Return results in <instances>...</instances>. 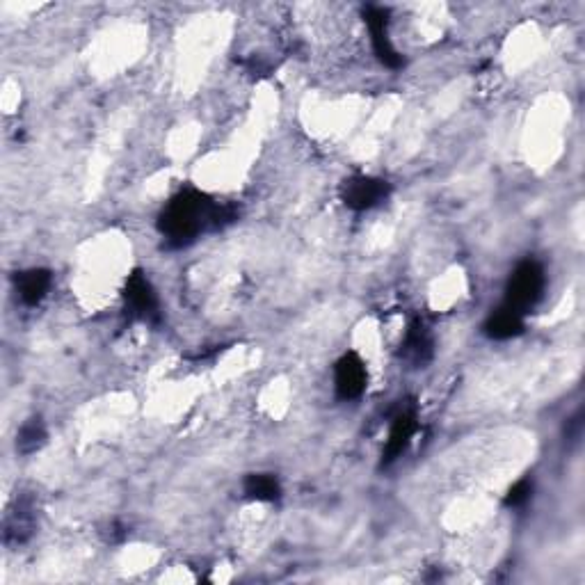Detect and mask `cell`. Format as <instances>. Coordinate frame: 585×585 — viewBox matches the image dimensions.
I'll use <instances>...</instances> for the list:
<instances>
[{
    "label": "cell",
    "instance_id": "4",
    "mask_svg": "<svg viewBox=\"0 0 585 585\" xmlns=\"http://www.w3.org/2000/svg\"><path fill=\"white\" fill-rule=\"evenodd\" d=\"M124 300L128 314L147 323H156L160 318V304L154 286L142 270H135L128 275L124 284Z\"/></svg>",
    "mask_w": 585,
    "mask_h": 585
},
{
    "label": "cell",
    "instance_id": "14",
    "mask_svg": "<svg viewBox=\"0 0 585 585\" xmlns=\"http://www.w3.org/2000/svg\"><path fill=\"white\" fill-rule=\"evenodd\" d=\"M533 496V480L531 478H522L517 480L515 485L510 487L506 499H503V503H506L508 508H524L528 501H531Z\"/></svg>",
    "mask_w": 585,
    "mask_h": 585
},
{
    "label": "cell",
    "instance_id": "10",
    "mask_svg": "<svg viewBox=\"0 0 585 585\" xmlns=\"http://www.w3.org/2000/svg\"><path fill=\"white\" fill-rule=\"evenodd\" d=\"M524 314H519L508 304H503L501 309H496L490 314V318L485 320V334L490 336L494 341H508V339H515L524 332Z\"/></svg>",
    "mask_w": 585,
    "mask_h": 585
},
{
    "label": "cell",
    "instance_id": "7",
    "mask_svg": "<svg viewBox=\"0 0 585 585\" xmlns=\"http://www.w3.org/2000/svg\"><path fill=\"white\" fill-rule=\"evenodd\" d=\"M416 428H419L416 407L414 405H400L394 414V419H391L389 439H387V444H384V451H382V464L396 462L400 455L407 451V446H410Z\"/></svg>",
    "mask_w": 585,
    "mask_h": 585
},
{
    "label": "cell",
    "instance_id": "13",
    "mask_svg": "<svg viewBox=\"0 0 585 585\" xmlns=\"http://www.w3.org/2000/svg\"><path fill=\"white\" fill-rule=\"evenodd\" d=\"M32 526H35V519H32L30 508L19 503V508L14 510V515L7 519L5 524V540L7 542H26L32 533Z\"/></svg>",
    "mask_w": 585,
    "mask_h": 585
},
{
    "label": "cell",
    "instance_id": "8",
    "mask_svg": "<svg viewBox=\"0 0 585 585\" xmlns=\"http://www.w3.org/2000/svg\"><path fill=\"white\" fill-rule=\"evenodd\" d=\"M432 352H435V343H432V334L428 325L423 323L421 318H414L410 325H407L405 341L400 346V357L412 366H426L432 359Z\"/></svg>",
    "mask_w": 585,
    "mask_h": 585
},
{
    "label": "cell",
    "instance_id": "1",
    "mask_svg": "<svg viewBox=\"0 0 585 585\" xmlns=\"http://www.w3.org/2000/svg\"><path fill=\"white\" fill-rule=\"evenodd\" d=\"M238 220V211L229 204H215L195 188L181 190L170 199L158 218V229L170 247H186L204 231H218Z\"/></svg>",
    "mask_w": 585,
    "mask_h": 585
},
{
    "label": "cell",
    "instance_id": "12",
    "mask_svg": "<svg viewBox=\"0 0 585 585\" xmlns=\"http://www.w3.org/2000/svg\"><path fill=\"white\" fill-rule=\"evenodd\" d=\"M46 426L44 421L35 416V419H28L23 426L19 428V435H16V451L23 453V455H32L37 453L39 448L46 444Z\"/></svg>",
    "mask_w": 585,
    "mask_h": 585
},
{
    "label": "cell",
    "instance_id": "9",
    "mask_svg": "<svg viewBox=\"0 0 585 585\" xmlns=\"http://www.w3.org/2000/svg\"><path fill=\"white\" fill-rule=\"evenodd\" d=\"M16 293H19V298L23 304H28V307H35V304L42 302L46 298L48 288L53 284V277H51V270L46 268H30V270H23L16 275Z\"/></svg>",
    "mask_w": 585,
    "mask_h": 585
},
{
    "label": "cell",
    "instance_id": "6",
    "mask_svg": "<svg viewBox=\"0 0 585 585\" xmlns=\"http://www.w3.org/2000/svg\"><path fill=\"white\" fill-rule=\"evenodd\" d=\"M368 371L357 352H346L334 368V389L341 400H355L366 391Z\"/></svg>",
    "mask_w": 585,
    "mask_h": 585
},
{
    "label": "cell",
    "instance_id": "11",
    "mask_svg": "<svg viewBox=\"0 0 585 585\" xmlns=\"http://www.w3.org/2000/svg\"><path fill=\"white\" fill-rule=\"evenodd\" d=\"M243 490L247 499L277 501L282 496V485L272 474H250L245 478Z\"/></svg>",
    "mask_w": 585,
    "mask_h": 585
},
{
    "label": "cell",
    "instance_id": "3",
    "mask_svg": "<svg viewBox=\"0 0 585 585\" xmlns=\"http://www.w3.org/2000/svg\"><path fill=\"white\" fill-rule=\"evenodd\" d=\"M389 192L391 186L384 179L357 174L343 181L341 199L352 211H371V208L382 204L389 197Z\"/></svg>",
    "mask_w": 585,
    "mask_h": 585
},
{
    "label": "cell",
    "instance_id": "2",
    "mask_svg": "<svg viewBox=\"0 0 585 585\" xmlns=\"http://www.w3.org/2000/svg\"><path fill=\"white\" fill-rule=\"evenodd\" d=\"M544 288H547V275L538 261L526 259L512 270V275L506 284V304L519 314H526L544 298Z\"/></svg>",
    "mask_w": 585,
    "mask_h": 585
},
{
    "label": "cell",
    "instance_id": "5",
    "mask_svg": "<svg viewBox=\"0 0 585 585\" xmlns=\"http://www.w3.org/2000/svg\"><path fill=\"white\" fill-rule=\"evenodd\" d=\"M364 21L368 30H371V42H373V51L378 55V60L389 69H400L405 64L403 55H398V51L391 44L389 39V10H384L380 5H368L364 7Z\"/></svg>",
    "mask_w": 585,
    "mask_h": 585
}]
</instances>
